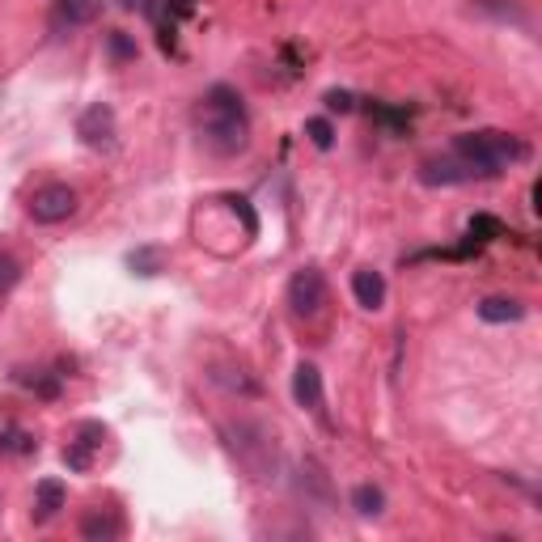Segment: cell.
Wrapping results in <instances>:
<instances>
[{
	"label": "cell",
	"instance_id": "6da1fadb",
	"mask_svg": "<svg viewBox=\"0 0 542 542\" xmlns=\"http://www.w3.org/2000/svg\"><path fill=\"white\" fill-rule=\"evenodd\" d=\"M195 128H200V140L216 157H238L250 144V115L238 89L216 81L195 106Z\"/></svg>",
	"mask_w": 542,
	"mask_h": 542
},
{
	"label": "cell",
	"instance_id": "7a4b0ae2",
	"mask_svg": "<svg viewBox=\"0 0 542 542\" xmlns=\"http://www.w3.org/2000/svg\"><path fill=\"white\" fill-rule=\"evenodd\" d=\"M221 437L229 445L233 462H238L255 483L280 479V445H276V437H271L267 424H259V420H229L221 428Z\"/></svg>",
	"mask_w": 542,
	"mask_h": 542
},
{
	"label": "cell",
	"instance_id": "3957f363",
	"mask_svg": "<svg viewBox=\"0 0 542 542\" xmlns=\"http://www.w3.org/2000/svg\"><path fill=\"white\" fill-rule=\"evenodd\" d=\"M466 166H471L479 174V183L483 178H496L513 166V161H526L530 157V144L521 140V136H509V132H492V128H483V132H462L454 136V144H449Z\"/></svg>",
	"mask_w": 542,
	"mask_h": 542
},
{
	"label": "cell",
	"instance_id": "277c9868",
	"mask_svg": "<svg viewBox=\"0 0 542 542\" xmlns=\"http://www.w3.org/2000/svg\"><path fill=\"white\" fill-rule=\"evenodd\" d=\"M288 305H293L297 318H318L322 305H327V276L318 267H301L288 280Z\"/></svg>",
	"mask_w": 542,
	"mask_h": 542
},
{
	"label": "cell",
	"instance_id": "5b68a950",
	"mask_svg": "<svg viewBox=\"0 0 542 542\" xmlns=\"http://www.w3.org/2000/svg\"><path fill=\"white\" fill-rule=\"evenodd\" d=\"M77 212V191L68 183H47L30 195V221L34 225H60Z\"/></svg>",
	"mask_w": 542,
	"mask_h": 542
},
{
	"label": "cell",
	"instance_id": "8992f818",
	"mask_svg": "<svg viewBox=\"0 0 542 542\" xmlns=\"http://www.w3.org/2000/svg\"><path fill=\"white\" fill-rule=\"evenodd\" d=\"M115 111L106 102H94V106H85V111L77 115V140L85 144V149H98V153H111L115 149Z\"/></svg>",
	"mask_w": 542,
	"mask_h": 542
},
{
	"label": "cell",
	"instance_id": "52a82bcc",
	"mask_svg": "<svg viewBox=\"0 0 542 542\" xmlns=\"http://www.w3.org/2000/svg\"><path fill=\"white\" fill-rule=\"evenodd\" d=\"M102 5L106 0H51V34H56V39H68V34L94 26Z\"/></svg>",
	"mask_w": 542,
	"mask_h": 542
},
{
	"label": "cell",
	"instance_id": "ba28073f",
	"mask_svg": "<svg viewBox=\"0 0 542 542\" xmlns=\"http://www.w3.org/2000/svg\"><path fill=\"white\" fill-rule=\"evenodd\" d=\"M420 183H428V187H462V183H479V174L466 166L454 149H449L441 157H424L420 161Z\"/></svg>",
	"mask_w": 542,
	"mask_h": 542
},
{
	"label": "cell",
	"instance_id": "9c48e42d",
	"mask_svg": "<svg viewBox=\"0 0 542 542\" xmlns=\"http://www.w3.org/2000/svg\"><path fill=\"white\" fill-rule=\"evenodd\" d=\"M102 441H106V428H102L98 420H85V424L77 428V437H72V441L64 445V466H68L72 475L94 471V458H98Z\"/></svg>",
	"mask_w": 542,
	"mask_h": 542
},
{
	"label": "cell",
	"instance_id": "30bf717a",
	"mask_svg": "<svg viewBox=\"0 0 542 542\" xmlns=\"http://www.w3.org/2000/svg\"><path fill=\"white\" fill-rule=\"evenodd\" d=\"M352 297H356L360 310L377 314L386 305V276H382V271H373V267L352 271Z\"/></svg>",
	"mask_w": 542,
	"mask_h": 542
},
{
	"label": "cell",
	"instance_id": "8fae6325",
	"mask_svg": "<svg viewBox=\"0 0 542 542\" xmlns=\"http://www.w3.org/2000/svg\"><path fill=\"white\" fill-rule=\"evenodd\" d=\"M293 399H297V407L314 411V415L322 411V369L310 365V360H301L293 369Z\"/></svg>",
	"mask_w": 542,
	"mask_h": 542
},
{
	"label": "cell",
	"instance_id": "7c38bea8",
	"mask_svg": "<svg viewBox=\"0 0 542 542\" xmlns=\"http://www.w3.org/2000/svg\"><path fill=\"white\" fill-rule=\"evenodd\" d=\"M297 496L305 500V504H331L335 500V492H331V475L322 471V466L314 462V458H305L301 462V475H297Z\"/></svg>",
	"mask_w": 542,
	"mask_h": 542
},
{
	"label": "cell",
	"instance_id": "4fadbf2b",
	"mask_svg": "<svg viewBox=\"0 0 542 542\" xmlns=\"http://www.w3.org/2000/svg\"><path fill=\"white\" fill-rule=\"evenodd\" d=\"M64 500H68V492L60 479H39V487H34V509H30L34 526H47V521L64 509Z\"/></svg>",
	"mask_w": 542,
	"mask_h": 542
},
{
	"label": "cell",
	"instance_id": "5bb4252c",
	"mask_svg": "<svg viewBox=\"0 0 542 542\" xmlns=\"http://www.w3.org/2000/svg\"><path fill=\"white\" fill-rule=\"evenodd\" d=\"M123 534V517L115 509H89L81 517V538L85 542H115Z\"/></svg>",
	"mask_w": 542,
	"mask_h": 542
},
{
	"label": "cell",
	"instance_id": "9a60e30c",
	"mask_svg": "<svg viewBox=\"0 0 542 542\" xmlns=\"http://www.w3.org/2000/svg\"><path fill=\"white\" fill-rule=\"evenodd\" d=\"M479 318L492 322V327H504V322H521L526 318V305L517 297H483L479 301Z\"/></svg>",
	"mask_w": 542,
	"mask_h": 542
},
{
	"label": "cell",
	"instance_id": "2e32d148",
	"mask_svg": "<svg viewBox=\"0 0 542 542\" xmlns=\"http://www.w3.org/2000/svg\"><path fill=\"white\" fill-rule=\"evenodd\" d=\"M352 509H356V517H382L386 513V492L377 483H356L352 487Z\"/></svg>",
	"mask_w": 542,
	"mask_h": 542
},
{
	"label": "cell",
	"instance_id": "e0dca14e",
	"mask_svg": "<svg viewBox=\"0 0 542 542\" xmlns=\"http://www.w3.org/2000/svg\"><path fill=\"white\" fill-rule=\"evenodd\" d=\"M60 377L64 373H47V369H17V382L34 390L39 399H60Z\"/></svg>",
	"mask_w": 542,
	"mask_h": 542
},
{
	"label": "cell",
	"instance_id": "ac0fdd59",
	"mask_svg": "<svg viewBox=\"0 0 542 542\" xmlns=\"http://www.w3.org/2000/svg\"><path fill=\"white\" fill-rule=\"evenodd\" d=\"M128 267L136 271V276H161V271H166V250L161 246H136L132 255H128Z\"/></svg>",
	"mask_w": 542,
	"mask_h": 542
},
{
	"label": "cell",
	"instance_id": "d6986e66",
	"mask_svg": "<svg viewBox=\"0 0 542 542\" xmlns=\"http://www.w3.org/2000/svg\"><path fill=\"white\" fill-rule=\"evenodd\" d=\"M369 119H377L390 136H403L411 128V111H403V106H382V102H369Z\"/></svg>",
	"mask_w": 542,
	"mask_h": 542
},
{
	"label": "cell",
	"instance_id": "ffe728a7",
	"mask_svg": "<svg viewBox=\"0 0 542 542\" xmlns=\"http://www.w3.org/2000/svg\"><path fill=\"white\" fill-rule=\"evenodd\" d=\"M466 238H475L479 246L496 242V238H504V221H500V216H492V212H475L471 225H466Z\"/></svg>",
	"mask_w": 542,
	"mask_h": 542
},
{
	"label": "cell",
	"instance_id": "44dd1931",
	"mask_svg": "<svg viewBox=\"0 0 542 542\" xmlns=\"http://www.w3.org/2000/svg\"><path fill=\"white\" fill-rule=\"evenodd\" d=\"M34 449H39V441H34L26 428H5L0 432V454L5 458H26V454H34Z\"/></svg>",
	"mask_w": 542,
	"mask_h": 542
},
{
	"label": "cell",
	"instance_id": "7402d4cb",
	"mask_svg": "<svg viewBox=\"0 0 542 542\" xmlns=\"http://www.w3.org/2000/svg\"><path fill=\"white\" fill-rule=\"evenodd\" d=\"M106 51H111L115 64H128V60H136V39L128 30H106Z\"/></svg>",
	"mask_w": 542,
	"mask_h": 542
},
{
	"label": "cell",
	"instance_id": "603a6c76",
	"mask_svg": "<svg viewBox=\"0 0 542 542\" xmlns=\"http://www.w3.org/2000/svg\"><path fill=\"white\" fill-rule=\"evenodd\" d=\"M305 136H310L314 149L322 153H331L335 149V128H331V119H305Z\"/></svg>",
	"mask_w": 542,
	"mask_h": 542
},
{
	"label": "cell",
	"instance_id": "cb8c5ba5",
	"mask_svg": "<svg viewBox=\"0 0 542 542\" xmlns=\"http://www.w3.org/2000/svg\"><path fill=\"white\" fill-rule=\"evenodd\" d=\"M225 204L233 208V216H242V229H246V238H259V216L255 208H250L246 195H225Z\"/></svg>",
	"mask_w": 542,
	"mask_h": 542
},
{
	"label": "cell",
	"instance_id": "d4e9b609",
	"mask_svg": "<svg viewBox=\"0 0 542 542\" xmlns=\"http://www.w3.org/2000/svg\"><path fill=\"white\" fill-rule=\"evenodd\" d=\"M17 280H22V263H17L13 255H5V250H0V297L13 293Z\"/></svg>",
	"mask_w": 542,
	"mask_h": 542
},
{
	"label": "cell",
	"instance_id": "484cf974",
	"mask_svg": "<svg viewBox=\"0 0 542 542\" xmlns=\"http://www.w3.org/2000/svg\"><path fill=\"white\" fill-rule=\"evenodd\" d=\"M322 106H327V111L335 115H348V111H356V98L348 94V89H327V94H322Z\"/></svg>",
	"mask_w": 542,
	"mask_h": 542
},
{
	"label": "cell",
	"instance_id": "4316f807",
	"mask_svg": "<svg viewBox=\"0 0 542 542\" xmlns=\"http://www.w3.org/2000/svg\"><path fill=\"white\" fill-rule=\"evenodd\" d=\"M119 9H128V13H140V17H149V22H157V0H119Z\"/></svg>",
	"mask_w": 542,
	"mask_h": 542
}]
</instances>
